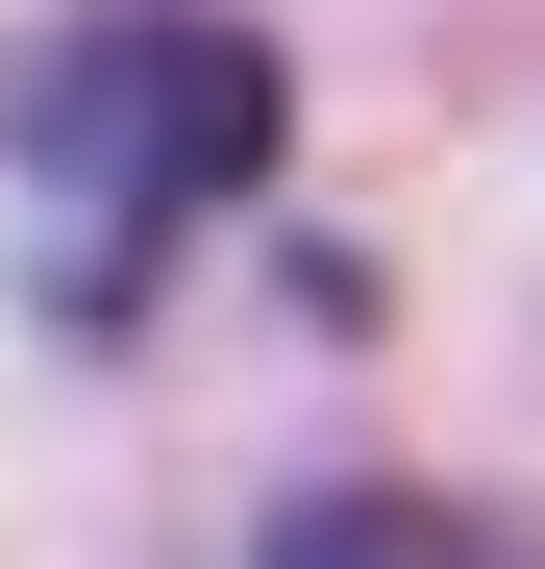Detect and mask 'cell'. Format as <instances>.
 <instances>
[{"instance_id": "1", "label": "cell", "mask_w": 545, "mask_h": 569, "mask_svg": "<svg viewBox=\"0 0 545 569\" xmlns=\"http://www.w3.org/2000/svg\"><path fill=\"white\" fill-rule=\"evenodd\" d=\"M272 124H298V74H272L224 0H100V26H50L26 100H0V149H26V199L75 248V322H125L149 272L272 173Z\"/></svg>"}, {"instance_id": "2", "label": "cell", "mask_w": 545, "mask_h": 569, "mask_svg": "<svg viewBox=\"0 0 545 569\" xmlns=\"http://www.w3.org/2000/svg\"><path fill=\"white\" fill-rule=\"evenodd\" d=\"M272 569H545L521 520H446V496H298Z\"/></svg>"}]
</instances>
